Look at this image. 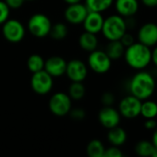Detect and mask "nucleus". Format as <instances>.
<instances>
[{
  "instance_id": "f257e3e1",
  "label": "nucleus",
  "mask_w": 157,
  "mask_h": 157,
  "mask_svg": "<svg viewBox=\"0 0 157 157\" xmlns=\"http://www.w3.org/2000/svg\"><path fill=\"white\" fill-rule=\"evenodd\" d=\"M156 78L148 70H138L130 78L128 84L129 94L140 101L150 99L156 91Z\"/></svg>"
},
{
  "instance_id": "f03ea898",
  "label": "nucleus",
  "mask_w": 157,
  "mask_h": 157,
  "mask_svg": "<svg viewBox=\"0 0 157 157\" xmlns=\"http://www.w3.org/2000/svg\"><path fill=\"white\" fill-rule=\"evenodd\" d=\"M123 57L130 68L136 71L143 70L151 64V48L136 41L126 47Z\"/></svg>"
},
{
  "instance_id": "7ed1b4c3",
  "label": "nucleus",
  "mask_w": 157,
  "mask_h": 157,
  "mask_svg": "<svg viewBox=\"0 0 157 157\" xmlns=\"http://www.w3.org/2000/svg\"><path fill=\"white\" fill-rule=\"evenodd\" d=\"M127 32L128 30L126 19L123 17L116 13L105 18L101 33L108 42L120 40Z\"/></svg>"
},
{
  "instance_id": "20e7f679",
  "label": "nucleus",
  "mask_w": 157,
  "mask_h": 157,
  "mask_svg": "<svg viewBox=\"0 0 157 157\" xmlns=\"http://www.w3.org/2000/svg\"><path fill=\"white\" fill-rule=\"evenodd\" d=\"M52 25L48 16L43 13H35L28 20L27 29L33 36L36 38H44L49 35Z\"/></svg>"
},
{
  "instance_id": "39448f33",
  "label": "nucleus",
  "mask_w": 157,
  "mask_h": 157,
  "mask_svg": "<svg viewBox=\"0 0 157 157\" xmlns=\"http://www.w3.org/2000/svg\"><path fill=\"white\" fill-rule=\"evenodd\" d=\"M87 66L97 74H105L108 72L112 67V60L105 51L96 49L91 52L87 58Z\"/></svg>"
},
{
  "instance_id": "423d86ee",
  "label": "nucleus",
  "mask_w": 157,
  "mask_h": 157,
  "mask_svg": "<svg viewBox=\"0 0 157 157\" xmlns=\"http://www.w3.org/2000/svg\"><path fill=\"white\" fill-rule=\"evenodd\" d=\"M72 100L67 94L58 92L54 94L48 102L50 112L56 117L67 116L71 110Z\"/></svg>"
},
{
  "instance_id": "0eeeda50",
  "label": "nucleus",
  "mask_w": 157,
  "mask_h": 157,
  "mask_svg": "<svg viewBox=\"0 0 157 157\" xmlns=\"http://www.w3.org/2000/svg\"><path fill=\"white\" fill-rule=\"evenodd\" d=\"M2 33L8 42L17 44L24 39L26 29L21 21L15 19H9L2 25Z\"/></svg>"
},
{
  "instance_id": "6e6552de",
  "label": "nucleus",
  "mask_w": 157,
  "mask_h": 157,
  "mask_svg": "<svg viewBox=\"0 0 157 157\" xmlns=\"http://www.w3.org/2000/svg\"><path fill=\"white\" fill-rule=\"evenodd\" d=\"M54 86V78L44 69L33 73L31 78V87L33 91L39 95L49 94Z\"/></svg>"
},
{
  "instance_id": "1a4fd4ad",
  "label": "nucleus",
  "mask_w": 157,
  "mask_h": 157,
  "mask_svg": "<svg viewBox=\"0 0 157 157\" xmlns=\"http://www.w3.org/2000/svg\"><path fill=\"white\" fill-rule=\"evenodd\" d=\"M141 102L137 97L128 94L123 97L118 105V112L121 117L128 118V119H133L140 116V107H141Z\"/></svg>"
},
{
  "instance_id": "9d476101",
  "label": "nucleus",
  "mask_w": 157,
  "mask_h": 157,
  "mask_svg": "<svg viewBox=\"0 0 157 157\" xmlns=\"http://www.w3.org/2000/svg\"><path fill=\"white\" fill-rule=\"evenodd\" d=\"M136 41L150 48L157 45V23L147 21L141 24L137 31Z\"/></svg>"
},
{
  "instance_id": "9b49d317",
  "label": "nucleus",
  "mask_w": 157,
  "mask_h": 157,
  "mask_svg": "<svg viewBox=\"0 0 157 157\" xmlns=\"http://www.w3.org/2000/svg\"><path fill=\"white\" fill-rule=\"evenodd\" d=\"M65 75L71 82H82L88 75V66L81 59H71L67 63Z\"/></svg>"
},
{
  "instance_id": "f8f14e48",
  "label": "nucleus",
  "mask_w": 157,
  "mask_h": 157,
  "mask_svg": "<svg viewBox=\"0 0 157 157\" xmlns=\"http://www.w3.org/2000/svg\"><path fill=\"white\" fill-rule=\"evenodd\" d=\"M89 10L85 4L82 2L67 5L64 11V18L66 21L71 25H81L85 20Z\"/></svg>"
},
{
  "instance_id": "ddd939ff",
  "label": "nucleus",
  "mask_w": 157,
  "mask_h": 157,
  "mask_svg": "<svg viewBox=\"0 0 157 157\" xmlns=\"http://www.w3.org/2000/svg\"><path fill=\"white\" fill-rule=\"evenodd\" d=\"M117 15L124 19L134 18L140 10V0H115L113 4Z\"/></svg>"
},
{
  "instance_id": "4468645a",
  "label": "nucleus",
  "mask_w": 157,
  "mask_h": 157,
  "mask_svg": "<svg viewBox=\"0 0 157 157\" xmlns=\"http://www.w3.org/2000/svg\"><path fill=\"white\" fill-rule=\"evenodd\" d=\"M98 119L104 128L110 129L119 125L121 116L113 106H104L98 114Z\"/></svg>"
},
{
  "instance_id": "2eb2a0df",
  "label": "nucleus",
  "mask_w": 157,
  "mask_h": 157,
  "mask_svg": "<svg viewBox=\"0 0 157 157\" xmlns=\"http://www.w3.org/2000/svg\"><path fill=\"white\" fill-rule=\"evenodd\" d=\"M67 61L58 56H53L44 61V70L53 78H59L65 75Z\"/></svg>"
},
{
  "instance_id": "dca6fc26",
  "label": "nucleus",
  "mask_w": 157,
  "mask_h": 157,
  "mask_svg": "<svg viewBox=\"0 0 157 157\" xmlns=\"http://www.w3.org/2000/svg\"><path fill=\"white\" fill-rule=\"evenodd\" d=\"M104 21H105V18L102 13L89 11L85 20L82 22L84 31L94 33V34L100 33L103 28Z\"/></svg>"
},
{
  "instance_id": "f3484780",
  "label": "nucleus",
  "mask_w": 157,
  "mask_h": 157,
  "mask_svg": "<svg viewBox=\"0 0 157 157\" xmlns=\"http://www.w3.org/2000/svg\"><path fill=\"white\" fill-rule=\"evenodd\" d=\"M99 44V40L96 36V34L84 32L82 33L80 37H78V45L80 47L86 51V52H93L97 49Z\"/></svg>"
},
{
  "instance_id": "a211bd4d",
  "label": "nucleus",
  "mask_w": 157,
  "mask_h": 157,
  "mask_svg": "<svg viewBox=\"0 0 157 157\" xmlns=\"http://www.w3.org/2000/svg\"><path fill=\"white\" fill-rule=\"evenodd\" d=\"M125 49L126 47L122 44V43L119 40H117V41H109L105 51L107 54V56L110 57V59L114 61L123 57Z\"/></svg>"
},
{
  "instance_id": "6ab92c4d",
  "label": "nucleus",
  "mask_w": 157,
  "mask_h": 157,
  "mask_svg": "<svg viewBox=\"0 0 157 157\" xmlns=\"http://www.w3.org/2000/svg\"><path fill=\"white\" fill-rule=\"evenodd\" d=\"M107 139L113 146L118 147L125 143L127 140V133L124 128L117 126L109 129L107 133Z\"/></svg>"
},
{
  "instance_id": "aec40b11",
  "label": "nucleus",
  "mask_w": 157,
  "mask_h": 157,
  "mask_svg": "<svg viewBox=\"0 0 157 157\" xmlns=\"http://www.w3.org/2000/svg\"><path fill=\"white\" fill-rule=\"evenodd\" d=\"M115 0H85V6L89 11L103 13L108 10L114 4Z\"/></svg>"
},
{
  "instance_id": "412c9836",
  "label": "nucleus",
  "mask_w": 157,
  "mask_h": 157,
  "mask_svg": "<svg viewBox=\"0 0 157 157\" xmlns=\"http://www.w3.org/2000/svg\"><path fill=\"white\" fill-rule=\"evenodd\" d=\"M140 116L145 119L155 118L157 117V103L150 99L141 102Z\"/></svg>"
},
{
  "instance_id": "4be33fe9",
  "label": "nucleus",
  "mask_w": 157,
  "mask_h": 157,
  "mask_svg": "<svg viewBox=\"0 0 157 157\" xmlns=\"http://www.w3.org/2000/svg\"><path fill=\"white\" fill-rule=\"evenodd\" d=\"M68 34V28L63 22H56L52 25L49 36L55 41H62Z\"/></svg>"
},
{
  "instance_id": "5701e85b",
  "label": "nucleus",
  "mask_w": 157,
  "mask_h": 157,
  "mask_svg": "<svg viewBox=\"0 0 157 157\" xmlns=\"http://www.w3.org/2000/svg\"><path fill=\"white\" fill-rule=\"evenodd\" d=\"M105 148L101 140H91L86 148V152L88 157H105Z\"/></svg>"
},
{
  "instance_id": "b1692460",
  "label": "nucleus",
  "mask_w": 157,
  "mask_h": 157,
  "mask_svg": "<svg viewBox=\"0 0 157 157\" xmlns=\"http://www.w3.org/2000/svg\"><path fill=\"white\" fill-rule=\"evenodd\" d=\"M44 59L38 54L31 55L27 59V67L32 73L41 71L44 68Z\"/></svg>"
},
{
  "instance_id": "393cba45",
  "label": "nucleus",
  "mask_w": 157,
  "mask_h": 157,
  "mask_svg": "<svg viewBox=\"0 0 157 157\" xmlns=\"http://www.w3.org/2000/svg\"><path fill=\"white\" fill-rule=\"evenodd\" d=\"M86 93L85 86L82 82H71L68 88V96L71 98V100L80 101L82 100Z\"/></svg>"
},
{
  "instance_id": "a878e982",
  "label": "nucleus",
  "mask_w": 157,
  "mask_h": 157,
  "mask_svg": "<svg viewBox=\"0 0 157 157\" xmlns=\"http://www.w3.org/2000/svg\"><path fill=\"white\" fill-rule=\"evenodd\" d=\"M155 149V146L152 142H150L148 140H141L137 143L135 147V151L138 155L140 157H151L153 151Z\"/></svg>"
},
{
  "instance_id": "bb28decb",
  "label": "nucleus",
  "mask_w": 157,
  "mask_h": 157,
  "mask_svg": "<svg viewBox=\"0 0 157 157\" xmlns=\"http://www.w3.org/2000/svg\"><path fill=\"white\" fill-rule=\"evenodd\" d=\"M10 9L7 6L4 0H0V25H3L9 19Z\"/></svg>"
},
{
  "instance_id": "cd10ccee",
  "label": "nucleus",
  "mask_w": 157,
  "mask_h": 157,
  "mask_svg": "<svg viewBox=\"0 0 157 157\" xmlns=\"http://www.w3.org/2000/svg\"><path fill=\"white\" fill-rule=\"evenodd\" d=\"M115 95L110 92L104 93L101 96V102L104 105V106H112L115 103Z\"/></svg>"
},
{
  "instance_id": "c85d7f7f",
  "label": "nucleus",
  "mask_w": 157,
  "mask_h": 157,
  "mask_svg": "<svg viewBox=\"0 0 157 157\" xmlns=\"http://www.w3.org/2000/svg\"><path fill=\"white\" fill-rule=\"evenodd\" d=\"M70 115V117L74 120H82L85 117V111L82 108H75L71 109L68 113Z\"/></svg>"
},
{
  "instance_id": "c756f323",
  "label": "nucleus",
  "mask_w": 157,
  "mask_h": 157,
  "mask_svg": "<svg viewBox=\"0 0 157 157\" xmlns=\"http://www.w3.org/2000/svg\"><path fill=\"white\" fill-rule=\"evenodd\" d=\"M104 156L105 157H123V154L117 146H113L108 149H105Z\"/></svg>"
},
{
  "instance_id": "7c9ffc66",
  "label": "nucleus",
  "mask_w": 157,
  "mask_h": 157,
  "mask_svg": "<svg viewBox=\"0 0 157 157\" xmlns=\"http://www.w3.org/2000/svg\"><path fill=\"white\" fill-rule=\"evenodd\" d=\"M119 41L122 43V44H123L125 47H128V46L131 45L132 44H134V43L136 42V39H135V37H134L133 34H131V33H129L128 32H127V33L122 36V38H121Z\"/></svg>"
},
{
  "instance_id": "2f4dec72",
  "label": "nucleus",
  "mask_w": 157,
  "mask_h": 157,
  "mask_svg": "<svg viewBox=\"0 0 157 157\" xmlns=\"http://www.w3.org/2000/svg\"><path fill=\"white\" fill-rule=\"evenodd\" d=\"M4 1L10 10H19L23 6L25 0H4Z\"/></svg>"
},
{
  "instance_id": "473e14b6",
  "label": "nucleus",
  "mask_w": 157,
  "mask_h": 157,
  "mask_svg": "<svg viewBox=\"0 0 157 157\" xmlns=\"http://www.w3.org/2000/svg\"><path fill=\"white\" fill-rule=\"evenodd\" d=\"M140 3L147 9L157 8V0H140Z\"/></svg>"
},
{
  "instance_id": "72a5a7b5",
  "label": "nucleus",
  "mask_w": 157,
  "mask_h": 157,
  "mask_svg": "<svg viewBox=\"0 0 157 157\" xmlns=\"http://www.w3.org/2000/svg\"><path fill=\"white\" fill-rule=\"evenodd\" d=\"M144 127L149 130H154L157 128V123L154 118L146 119V121L144 122Z\"/></svg>"
},
{
  "instance_id": "f704fd0d",
  "label": "nucleus",
  "mask_w": 157,
  "mask_h": 157,
  "mask_svg": "<svg viewBox=\"0 0 157 157\" xmlns=\"http://www.w3.org/2000/svg\"><path fill=\"white\" fill-rule=\"evenodd\" d=\"M151 64L157 68V45L151 48Z\"/></svg>"
},
{
  "instance_id": "c9c22d12",
  "label": "nucleus",
  "mask_w": 157,
  "mask_h": 157,
  "mask_svg": "<svg viewBox=\"0 0 157 157\" xmlns=\"http://www.w3.org/2000/svg\"><path fill=\"white\" fill-rule=\"evenodd\" d=\"M152 143L157 148V128L154 129L153 135H152Z\"/></svg>"
},
{
  "instance_id": "e433bc0d",
  "label": "nucleus",
  "mask_w": 157,
  "mask_h": 157,
  "mask_svg": "<svg viewBox=\"0 0 157 157\" xmlns=\"http://www.w3.org/2000/svg\"><path fill=\"white\" fill-rule=\"evenodd\" d=\"M63 1L67 4V5H70V4H76V3H80L82 2V0H63Z\"/></svg>"
},
{
  "instance_id": "4c0bfd02",
  "label": "nucleus",
  "mask_w": 157,
  "mask_h": 157,
  "mask_svg": "<svg viewBox=\"0 0 157 157\" xmlns=\"http://www.w3.org/2000/svg\"><path fill=\"white\" fill-rule=\"evenodd\" d=\"M151 157H157V148L156 147H155V149H154V151H153V152H152Z\"/></svg>"
},
{
  "instance_id": "58836bf2",
  "label": "nucleus",
  "mask_w": 157,
  "mask_h": 157,
  "mask_svg": "<svg viewBox=\"0 0 157 157\" xmlns=\"http://www.w3.org/2000/svg\"><path fill=\"white\" fill-rule=\"evenodd\" d=\"M25 1H34V0H25Z\"/></svg>"
},
{
  "instance_id": "ea45409f",
  "label": "nucleus",
  "mask_w": 157,
  "mask_h": 157,
  "mask_svg": "<svg viewBox=\"0 0 157 157\" xmlns=\"http://www.w3.org/2000/svg\"><path fill=\"white\" fill-rule=\"evenodd\" d=\"M156 87H157V78H156Z\"/></svg>"
},
{
  "instance_id": "a19ab883",
  "label": "nucleus",
  "mask_w": 157,
  "mask_h": 157,
  "mask_svg": "<svg viewBox=\"0 0 157 157\" xmlns=\"http://www.w3.org/2000/svg\"><path fill=\"white\" fill-rule=\"evenodd\" d=\"M123 157H124V156H123Z\"/></svg>"
}]
</instances>
